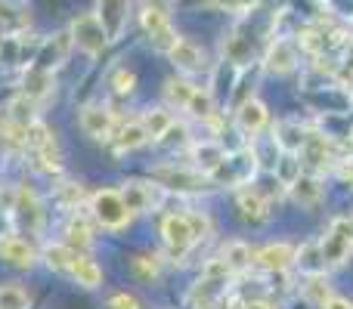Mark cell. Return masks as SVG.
Segmentation results:
<instances>
[{"label": "cell", "mask_w": 353, "mask_h": 309, "mask_svg": "<svg viewBox=\"0 0 353 309\" xmlns=\"http://www.w3.org/2000/svg\"><path fill=\"white\" fill-rule=\"evenodd\" d=\"M307 297H310L313 303L325 306V300H329L332 294H329V285H325L323 275H310V281H307Z\"/></svg>", "instance_id": "1f68e13d"}, {"label": "cell", "mask_w": 353, "mask_h": 309, "mask_svg": "<svg viewBox=\"0 0 353 309\" xmlns=\"http://www.w3.org/2000/svg\"><path fill=\"white\" fill-rule=\"evenodd\" d=\"M292 195H294V201H298V204L310 207V204H316V201H319L323 189H319V180H316V176H301V173H298V180L292 182Z\"/></svg>", "instance_id": "7402d4cb"}, {"label": "cell", "mask_w": 353, "mask_h": 309, "mask_svg": "<svg viewBox=\"0 0 353 309\" xmlns=\"http://www.w3.org/2000/svg\"><path fill=\"white\" fill-rule=\"evenodd\" d=\"M97 19L105 28L109 41L121 37L124 22H128V0H97Z\"/></svg>", "instance_id": "7c38bea8"}, {"label": "cell", "mask_w": 353, "mask_h": 309, "mask_svg": "<svg viewBox=\"0 0 353 309\" xmlns=\"http://www.w3.org/2000/svg\"><path fill=\"white\" fill-rule=\"evenodd\" d=\"M251 3H254V0H214V6H220V10H232V12L248 10Z\"/></svg>", "instance_id": "836d02e7"}, {"label": "cell", "mask_w": 353, "mask_h": 309, "mask_svg": "<svg viewBox=\"0 0 353 309\" xmlns=\"http://www.w3.org/2000/svg\"><path fill=\"white\" fill-rule=\"evenodd\" d=\"M109 309H140V300H137L134 294H112Z\"/></svg>", "instance_id": "d6a6232c"}, {"label": "cell", "mask_w": 353, "mask_h": 309, "mask_svg": "<svg viewBox=\"0 0 353 309\" xmlns=\"http://www.w3.org/2000/svg\"><path fill=\"white\" fill-rule=\"evenodd\" d=\"M239 211H242L248 220H263L267 217V204H263V198L257 192H242L239 195Z\"/></svg>", "instance_id": "83f0119b"}, {"label": "cell", "mask_w": 353, "mask_h": 309, "mask_svg": "<svg viewBox=\"0 0 353 309\" xmlns=\"http://www.w3.org/2000/svg\"><path fill=\"white\" fill-rule=\"evenodd\" d=\"M353 248V229L347 220H335L329 229V235L323 238V244H319V254H323V263H344V257L350 254Z\"/></svg>", "instance_id": "52a82bcc"}, {"label": "cell", "mask_w": 353, "mask_h": 309, "mask_svg": "<svg viewBox=\"0 0 353 309\" xmlns=\"http://www.w3.org/2000/svg\"><path fill=\"white\" fill-rule=\"evenodd\" d=\"M143 28H146L149 41H152V47L159 50V53H171L176 43H180L168 12L159 10V6H146V10H143Z\"/></svg>", "instance_id": "3957f363"}, {"label": "cell", "mask_w": 353, "mask_h": 309, "mask_svg": "<svg viewBox=\"0 0 353 309\" xmlns=\"http://www.w3.org/2000/svg\"><path fill=\"white\" fill-rule=\"evenodd\" d=\"M236 121L245 134H257V130H263V124H267V105H263L261 99H245L236 111Z\"/></svg>", "instance_id": "e0dca14e"}, {"label": "cell", "mask_w": 353, "mask_h": 309, "mask_svg": "<svg viewBox=\"0 0 353 309\" xmlns=\"http://www.w3.org/2000/svg\"><path fill=\"white\" fill-rule=\"evenodd\" d=\"M68 279H74L81 288L93 291V288L103 285V269H99L87 254H81V251H78V254H74V260H72V266H68Z\"/></svg>", "instance_id": "9a60e30c"}, {"label": "cell", "mask_w": 353, "mask_h": 309, "mask_svg": "<svg viewBox=\"0 0 353 309\" xmlns=\"http://www.w3.org/2000/svg\"><path fill=\"white\" fill-rule=\"evenodd\" d=\"M168 56L174 59L176 68H183V72H189V74L205 68V53H201V47H195L192 41H183V37H180V43H176Z\"/></svg>", "instance_id": "ac0fdd59"}, {"label": "cell", "mask_w": 353, "mask_h": 309, "mask_svg": "<svg viewBox=\"0 0 353 309\" xmlns=\"http://www.w3.org/2000/svg\"><path fill=\"white\" fill-rule=\"evenodd\" d=\"M323 309H353V303L350 300H344V297H329Z\"/></svg>", "instance_id": "d590c367"}, {"label": "cell", "mask_w": 353, "mask_h": 309, "mask_svg": "<svg viewBox=\"0 0 353 309\" xmlns=\"http://www.w3.org/2000/svg\"><path fill=\"white\" fill-rule=\"evenodd\" d=\"M189 158H192V167L201 170V173L211 176L214 170L220 167V164L226 161V149L220 146V142H199V146H192V152H189Z\"/></svg>", "instance_id": "5bb4252c"}, {"label": "cell", "mask_w": 353, "mask_h": 309, "mask_svg": "<svg viewBox=\"0 0 353 309\" xmlns=\"http://www.w3.org/2000/svg\"><path fill=\"white\" fill-rule=\"evenodd\" d=\"M161 235H165V244L174 257H183L195 242H199L189 213H171V217H165V223H161Z\"/></svg>", "instance_id": "277c9868"}, {"label": "cell", "mask_w": 353, "mask_h": 309, "mask_svg": "<svg viewBox=\"0 0 353 309\" xmlns=\"http://www.w3.org/2000/svg\"><path fill=\"white\" fill-rule=\"evenodd\" d=\"M294 62H298V53H294V47L288 41H276L273 47H270L267 53V68L276 74H285L294 68Z\"/></svg>", "instance_id": "ffe728a7"}, {"label": "cell", "mask_w": 353, "mask_h": 309, "mask_svg": "<svg viewBox=\"0 0 353 309\" xmlns=\"http://www.w3.org/2000/svg\"><path fill=\"white\" fill-rule=\"evenodd\" d=\"M134 273L140 275V279H159V273H161V263H159V257H149V254H143V257H137L134 260Z\"/></svg>", "instance_id": "4dcf8cb0"}, {"label": "cell", "mask_w": 353, "mask_h": 309, "mask_svg": "<svg viewBox=\"0 0 353 309\" xmlns=\"http://www.w3.org/2000/svg\"><path fill=\"white\" fill-rule=\"evenodd\" d=\"M186 111H189L192 118H201V121H208V118L214 115V99H211V93L201 90V87H195V90H192V99H189V105H186Z\"/></svg>", "instance_id": "484cf974"}, {"label": "cell", "mask_w": 353, "mask_h": 309, "mask_svg": "<svg viewBox=\"0 0 353 309\" xmlns=\"http://www.w3.org/2000/svg\"><path fill=\"white\" fill-rule=\"evenodd\" d=\"M248 309H270V306H263V303H251Z\"/></svg>", "instance_id": "8d00e7d4"}, {"label": "cell", "mask_w": 353, "mask_h": 309, "mask_svg": "<svg viewBox=\"0 0 353 309\" xmlns=\"http://www.w3.org/2000/svg\"><path fill=\"white\" fill-rule=\"evenodd\" d=\"M81 130H84L90 140H112L118 130L115 111L105 109V105H87L81 111Z\"/></svg>", "instance_id": "ba28073f"}, {"label": "cell", "mask_w": 353, "mask_h": 309, "mask_svg": "<svg viewBox=\"0 0 353 309\" xmlns=\"http://www.w3.org/2000/svg\"><path fill=\"white\" fill-rule=\"evenodd\" d=\"M112 87H115L118 96H130V93L137 90V74L124 65L115 68V72H112Z\"/></svg>", "instance_id": "f546056e"}, {"label": "cell", "mask_w": 353, "mask_h": 309, "mask_svg": "<svg viewBox=\"0 0 353 309\" xmlns=\"http://www.w3.org/2000/svg\"><path fill=\"white\" fill-rule=\"evenodd\" d=\"M152 180H155V186L171 189V192H205V189H211V182H214L211 176L201 173V170H195V167H176V164L152 170Z\"/></svg>", "instance_id": "7a4b0ae2"}, {"label": "cell", "mask_w": 353, "mask_h": 309, "mask_svg": "<svg viewBox=\"0 0 353 309\" xmlns=\"http://www.w3.org/2000/svg\"><path fill=\"white\" fill-rule=\"evenodd\" d=\"M72 41L84 50L87 56H99L105 47H109V34L99 25L97 16H81L72 22Z\"/></svg>", "instance_id": "5b68a950"}, {"label": "cell", "mask_w": 353, "mask_h": 309, "mask_svg": "<svg viewBox=\"0 0 353 309\" xmlns=\"http://www.w3.org/2000/svg\"><path fill=\"white\" fill-rule=\"evenodd\" d=\"M72 31H62V34L56 37H47V41L37 43V53H34V68H43V72H53L56 65H62L68 56V50H72Z\"/></svg>", "instance_id": "9c48e42d"}, {"label": "cell", "mask_w": 353, "mask_h": 309, "mask_svg": "<svg viewBox=\"0 0 353 309\" xmlns=\"http://www.w3.org/2000/svg\"><path fill=\"white\" fill-rule=\"evenodd\" d=\"M90 211H93V220L103 229H124L130 223V217H134L128 211V204H124L121 192H115V189H99L90 198Z\"/></svg>", "instance_id": "6da1fadb"}, {"label": "cell", "mask_w": 353, "mask_h": 309, "mask_svg": "<svg viewBox=\"0 0 353 309\" xmlns=\"http://www.w3.org/2000/svg\"><path fill=\"white\" fill-rule=\"evenodd\" d=\"M12 220L22 226L25 232H41L43 226V204L28 186H22L16 192V201H12Z\"/></svg>", "instance_id": "8992f818"}, {"label": "cell", "mask_w": 353, "mask_h": 309, "mask_svg": "<svg viewBox=\"0 0 353 309\" xmlns=\"http://www.w3.org/2000/svg\"><path fill=\"white\" fill-rule=\"evenodd\" d=\"M0 6H3V0H0Z\"/></svg>", "instance_id": "f35d334b"}, {"label": "cell", "mask_w": 353, "mask_h": 309, "mask_svg": "<svg viewBox=\"0 0 353 309\" xmlns=\"http://www.w3.org/2000/svg\"><path fill=\"white\" fill-rule=\"evenodd\" d=\"M0 309H28V294L19 285H0Z\"/></svg>", "instance_id": "f1b7e54d"}, {"label": "cell", "mask_w": 353, "mask_h": 309, "mask_svg": "<svg viewBox=\"0 0 353 309\" xmlns=\"http://www.w3.org/2000/svg\"><path fill=\"white\" fill-rule=\"evenodd\" d=\"M140 121H143V127H146L149 140H165V134L174 127L171 111H165V109H149Z\"/></svg>", "instance_id": "44dd1931"}, {"label": "cell", "mask_w": 353, "mask_h": 309, "mask_svg": "<svg viewBox=\"0 0 353 309\" xmlns=\"http://www.w3.org/2000/svg\"><path fill=\"white\" fill-rule=\"evenodd\" d=\"M0 43H3V22H0Z\"/></svg>", "instance_id": "74e56055"}, {"label": "cell", "mask_w": 353, "mask_h": 309, "mask_svg": "<svg viewBox=\"0 0 353 309\" xmlns=\"http://www.w3.org/2000/svg\"><path fill=\"white\" fill-rule=\"evenodd\" d=\"M65 232H68V248L81 251V254H84V251L93 244L90 229H87V226H84V220H72V223L65 226Z\"/></svg>", "instance_id": "4316f807"}, {"label": "cell", "mask_w": 353, "mask_h": 309, "mask_svg": "<svg viewBox=\"0 0 353 309\" xmlns=\"http://www.w3.org/2000/svg\"><path fill=\"white\" fill-rule=\"evenodd\" d=\"M254 260H257V266L267 269V273H282V269H288L294 260H298V254H294L292 244L279 242V244H267Z\"/></svg>", "instance_id": "4fadbf2b"}, {"label": "cell", "mask_w": 353, "mask_h": 309, "mask_svg": "<svg viewBox=\"0 0 353 309\" xmlns=\"http://www.w3.org/2000/svg\"><path fill=\"white\" fill-rule=\"evenodd\" d=\"M220 260L226 263V269H230V273H239V269L251 266V248L245 242H230L223 248V257H220Z\"/></svg>", "instance_id": "cb8c5ba5"}, {"label": "cell", "mask_w": 353, "mask_h": 309, "mask_svg": "<svg viewBox=\"0 0 353 309\" xmlns=\"http://www.w3.org/2000/svg\"><path fill=\"white\" fill-rule=\"evenodd\" d=\"M74 254H78V251L68 248V244H47V248H43V260H47V266L56 269V273H65V275H68V266H72Z\"/></svg>", "instance_id": "603a6c76"}, {"label": "cell", "mask_w": 353, "mask_h": 309, "mask_svg": "<svg viewBox=\"0 0 353 309\" xmlns=\"http://www.w3.org/2000/svg\"><path fill=\"white\" fill-rule=\"evenodd\" d=\"M53 72H43V68L31 65L25 72V84H22V96H28L31 103H43V99L53 93Z\"/></svg>", "instance_id": "2e32d148"}, {"label": "cell", "mask_w": 353, "mask_h": 309, "mask_svg": "<svg viewBox=\"0 0 353 309\" xmlns=\"http://www.w3.org/2000/svg\"><path fill=\"white\" fill-rule=\"evenodd\" d=\"M0 260L16 269H31L37 263V251L28 244V238L6 235V238H0Z\"/></svg>", "instance_id": "8fae6325"}, {"label": "cell", "mask_w": 353, "mask_h": 309, "mask_svg": "<svg viewBox=\"0 0 353 309\" xmlns=\"http://www.w3.org/2000/svg\"><path fill=\"white\" fill-rule=\"evenodd\" d=\"M159 195H161V186L134 180V182H128V186H124L121 198H124V204H128L130 213H146V211H152V207L159 204Z\"/></svg>", "instance_id": "30bf717a"}, {"label": "cell", "mask_w": 353, "mask_h": 309, "mask_svg": "<svg viewBox=\"0 0 353 309\" xmlns=\"http://www.w3.org/2000/svg\"><path fill=\"white\" fill-rule=\"evenodd\" d=\"M192 90H195V87L189 84V81L171 78V81L165 84V99H168L171 105H176V109H186L189 99H192Z\"/></svg>", "instance_id": "d4e9b609"}, {"label": "cell", "mask_w": 353, "mask_h": 309, "mask_svg": "<svg viewBox=\"0 0 353 309\" xmlns=\"http://www.w3.org/2000/svg\"><path fill=\"white\" fill-rule=\"evenodd\" d=\"M301 43H304L307 50H313V53H316V50L323 47V41H319L316 31H304V34H301Z\"/></svg>", "instance_id": "e575fe53"}, {"label": "cell", "mask_w": 353, "mask_h": 309, "mask_svg": "<svg viewBox=\"0 0 353 309\" xmlns=\"http://www.w3.org/2000/svg\"><path fill=\"white\" fill-rule=\"evenodd\" d=\"M112 140H115V146L121 149V152H134L143 142H149V134H146V127H143V121H124L121 127L115 130Z\"/></svg>", "instance_id": "d6986e66"}]
</instances>
